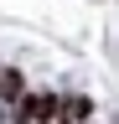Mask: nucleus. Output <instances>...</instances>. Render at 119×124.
Wrapping results in <instances>:
<instances>
[{"label":"nucleus","mask_w":119,"mask_h":124,"mask_svg":"<svg viewBox=\"0 0 119 124\" xmlns=\"http://www.w3.org/2000/svg\"><path fill=\"white\" fill-rule=\"evenodd\" d=\"M57 108H62V98H52V93H36V98H26L21 114H31V119H52Z\"/></svg>","instance_id":"nucleus-1"},{"label":"nucleus","mask_w":119,"mask_h":124,"mask_svg":"<svg viewBox=\"0 0 119 124\" xmlns=\"http://www.w3.org/2000/svg\"><path fill=\"white\" fill-rule=\"evenodd\" d=\"M62 108H67V114H72V119H88V114H93V103H88V98H67Z\"/></svg>","instance_id":"nucleus-2"},{"label":"nucleus","mask_w":119,"mask_h":124,"mask_svg":"<svg viewBox=\"0 0 119 124\" xmlns=\"http://www.w3.org/2000/svg\"><path fill=\"white\" fill-rule=\"evenodd\" d=\"M0 88H5V98H16L21 93V72H0Z\"/></svg>","instance_id":"nucleus-3"}]
</instances>
